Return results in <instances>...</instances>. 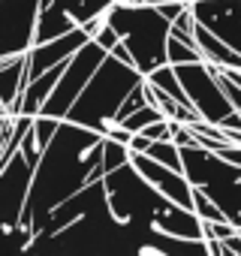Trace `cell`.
Returning a JSON list of instances; mask_svg holds the SVG:
<instances>
[{
    "mask_svg": "<svg viewBox=\"0 0 241 256\" xmlns=\"http://www.w3.org/2000/svg\"><path fill=\"white\" fill-rule=\"evenodd\" d=\"M102 148H106V133L64 118L52 145L46 148V154L36 166L34 187H30V196H28L18 226L34 232V238H36V226L60 202H66L72 193H78L90 181L106 178Z\"/></svg>",
    "mask_w": 241,
    "mask_h": 256,
    "instance_id": "6da1fadb",
    "label": "cell"
},
{
    "mask_svg": "<svg viewBox=\"0 0 241 256\" xmlns=\"http://www.w3.org/2000/svg\"><path fill=\"white\" fill-rule=\"evenodd\" d=\"M142 82H145V72H139L133 64H124L114 54H108L100 64V70L94 72V78L88 82V88L82 90V96L76 100V106L70 108L66 118L76 120V124L94 126L100 133H108L118 124V112L124 106V100Z\"/></svg>",
    "mask_w": 241,
    "mask_h": 256,
    "instance_id": "7a4b0ae2",
    "label": "cell"
},
{
    "mask_svg": "<svg viewBox=\"0 0 241 256\" xmlns=\"http://www.w3.org/2000/svg\"><path fill=\"white\" fill-rule=\"evenodd\" d=\"M108 24L120 34V40L127 42V48L136 58L139 72H154L157 66L169 64V36H172V22L148 4H118L106 12Z\"/></svg>",
    "mask_w": 241,
    "mask_h": 256,
    "instance_id": "3957f363",
    "label": "cell"
},
{
    "mask_svg": "<svg viewBox=\"0 0 241 256\" xmlns=\"http://www.w3.org/2000/svg\"><path fill=\"white\" fill-rule=\"evenodd\" d=\"M102 181H106V190H108L112 214L124 226H133L139 232L154 235V223H157V217H160V211L166 208L169 199L133 163L108 172Z\"/></svg>",
    "mask_w": 241,
    "mask_h": 256,
    "instance_id": "277c9868",
    "label": "cell"
},
{
    "mask_svg": "<svg viewBox=\"0 0 241 256\" xmlns=\"http://www.w3.org/2000/svg\"><path fill=\"white\" fill-rule=\"evenodd\" d=\"M106 58H108V52H106L96 40L84 42V46L66 60V70H64V76L58 78V84H54V90H52V96L46 100V106H42L40 114L66 118L70 108L76 106V100L82 96V90L88 88V82L94 78V72L100 70V64H102Z\"/></svg>",
    "mask_w": 241,
    "mask_h": 256,
    "instance_id": "5b68a950",
    "label": "cell"
},
{
    "mask_svg": "<svg viewBox=\"0 0 241 256\" xmlns=\"http://www.w3.org/2000/svg\"><path fill=\"white\" fill-rule=\"evenodd\" d=\"M178 78L184 84V90L190 94L193 108L202 114V120L220 124L226 114L235 112V106L229 102V96L220 88L217 78V64L211 60H190V64H178Z\"/></svg>",
    "mask_w": 241,
    "mask_h": 256,
    "instance_id": "8992f818",
    "label": "cell"
},
{
    "mask_svg": "<svg viewBox=\"0 0 241 256\" xmlns=\"http://www.w3.org/2000/svg\"><path fill=\"white\" fill-rule=\"evenodd\" d=\"M36 166L18 148L12 157L4 160V184H0V214H4V232H12L24 214L30 187H34Z\"/></svg>",
    "mask_w": 241,
    "mask_h": 256,
    "instance_id": "52a82bcc",
    "label": "cell"
},
{
    "mask_svg": "<svg viewBox=\"0 0 241 256\" xmlns=\"http://www.w3.org/2000/svg\"><path fill=\"white\" fill-rule=\"evenodd\" d=\"M42 0H4V54H22L36 46Z\"/></svg>",
    "mask_w": 241,
    "mask_h": 256,
    "instance_id": "ba28073f",
    "label": "cell"
},
{
    "mask_svg": "<svg viewBox=\"0 0 241 256\" xmlns=\"http://www.w3.org/2000/svg\"><path fill=\"white\" fill-rule=\"evenodd\" d=\"M130 163H133L166 199H172V202H178V205H184V208H193V181L187 178V172L172 169V166L154 160V157L145 154V151H133Z\"/></svg>",
    "mask_w": 241,
    "mask_h": 256,
    "instance_id": "9c48e42d",
    "label": "cell"
},
{
    "mask_svg": "<svg viewBox=\"0 0 241 256\" xmlns=\"http://www.w3.org/2000/svg\"><path fill=\"white\" fill-rule=\"evenodd\" d=\"M84 42H90V36H88L84 28H76V30H70L64 36L48 40V42H36L30 48V78L42 76L46 70H52V66H58L64 60H70Z\"/></svg>",
    "mask_w": 241,
    "mask_h": 256,
    "instance_id": "30bf717a",
    "label": "cell"
},
{
    "mask_svg": "<svg viewBox=\"0 0 241 256\" xmlns=\"http://www.w3.org/2000/svg\"><path fill=\"white\" fill-rule=\"evenodd\" d=\"M0 82H4V112L10 114H22V100L24 90L30 84V52L22 54H4L0 60Z\"/></svg>",
    "mask_w": 241,
    "mask_h": 256,
    "instance_id": "8fae6325",
    "label": "cell"
},
{
    "mask_svg": "<svg viewBox=\"0 0 241 256\" xmlns=\"http://www.w3.org/2000/svg\"><path fill=\"white\" fill-rule=\"evenodd\" d=\"M118 0H42V10H54V12H64L70 16L78 28L96 16H106Z\"/></svg>",
    "mask_w": 241,
    "mask_h": 256,
    "instance_id": "7c38bea8",
    "label": "cell"
},
{
    "mask_svg": "<svg viewBox=\"0 0 241 256\" xmlns=\"http://www.w3.org/2000/svg\"><path fill=\"white\" fill-rule=\"evenodd\" d=\"M64 70H66V60L58 64V66H52V70H46L42 76L30 78V84H28V90H24V100H22V112H24V114H40V112H42V106H46V100L52 96V90H54L58 78L64 76Z\"/></svg>",
    "mask_w": 241,
    "mask_h": 256,
    "instance_id": "4fadbf2b",
    "label": "cell"
},
{
    "mask_svg": "<svg viewBox=\"0 0 241 256\" xmlns=\"http://www.w3.org/2000/svg\"><path fill=\"white\" fill-rule=\"evenodd\" d=\"M130 157H133V148L130 145L106 136V148H102V169H106V175L114 172V169H120V166H127Z\"/></svg>",
    "mask_w": 241,
    "mask_h": 256,
    "instance_id": "5bb4252c",
    "label": "cell"
},
{
    "mask_svg": "<svg viewBox=\"0 0 241 256\" xmlns=\"http://www.w3.org/2000/svg\"><path fill=\"white\" fill-rule=\"evenodd\" d=\"M193 211L202 220H229V214L220 208V202L211 193H205L202 187H196V184H193Z\"/></svg>",
    "mask_w": 241,
    "mask_h": 256,
    "instance_id": "9a60e30c",
    "label": "cell"
},
{
    "mask_svg": "<svg viewBox=\"0 0 241 256\" xmlns=\"http://www.w3.org/2000/svg\"><path fill=\"white\" fill-rule=\"evenodd\" d=\"M190 60H205V54H202V48L199 46H190L187 40H181V36H169V64H190Z\"/></svg>",
    "mask_w": 241,
    "mask_h": 256,
    "instance_id": "2e32d148",
    "label": "cell"
},
{
    "mask_svg": "<svg viewBox=\"0 0 241 256\" xmlns=\"http://www.w3.org/2000/svg\"><path fill=\"white\" fill-rule=\"evenodd\" d=\"M160 118H166V114H163V108H160V106H151V102H148V106L136 108L133 114H127V118L120 120V124H124L127 130H133V133H142L148 124H154V120H160Z\"/></svg>",
    "mask_w": 241,
    "mask_h": 256,
    "instance_id": "e0dca14e",
    "label": "cell"
},
{
    "mask_svg": "<svg viewBox=\"0 0 241 256\" xmlns=\"http://www.w3.org/2000/svg\"><path fill=\"white\" fill-rule=\"evenodd\" d=\"M94 40H96V42H100V46H102L106 52H112V48H114V46L120 42V34H118V30H114V28H112V24L106 22V28H102V30H100V34H96Z\"/></svg>",
    "mask_w": 241,
    "mask_h": 256,
    "instance_id": "ac0fdd59",
    "label": "cell"
},
{
    "mask_svg": "<svg viewBox=\"0 0 241 256\" xmlns=\"http://www.w3.org/2000/svg\"><path fill=\"white\" fill-rule=\"evenodd\" d=\"M151 142H154V139H148L145 133H136V136H133V142H130V148H133V151H148V148H151Z\"/></svg>",
    "mask_w": 241,
    "mask_h": 256,
    "instance_id": "d6986e66",
    "label": "cell"
},
{
    "mask_svg": "<svg viewBox=\"0 0 241 256\" xmlns=\"http://www.w3.org/2000/svg\"><path fill=\"white\" fill-rule=\"evenodd\" d=\"M148 6H160V4H166V0H145Z\"/></svg>",
    "mask_w": 241,
    "mask_h": 256,
    "instance_id": "ffe728a7",
    "label": "cell"
},
{
    "mask_svg": "<svg viewBox=\"0 0 241 256\" xmlns=\"http://www.w3.org/2000/svg\"><path fill=\"white\" fill-rule=\"evenodd\" d=\"M181 4H196V0H181Z\"/></svg>",
    "mask_w": 241,
    "mask_h": 256,
    "instance_id": "44dd1931",
    "label": "cell"
},
{
    "mask_svg": "<svg viewBox=\"0 0 241 256\" xmlns=\"http://www.w3.org/2000/svg\"><path fill=\"white\" fill-rule=\"evenodd\" d=\"M235 226H241V217H238V220H235Z\"/></svg>",
    "mask_w": 241,
    "mask_h": 256,
    "instance_id": "7402d4cb",
    "label": "cell"
},
{
    "mask_svg": "<svg viewBox=\"0 0 241 256\" xmlns=\"http://www.w3.org/2000/svg\"><path fill=\"white\" fill-rule=\"evenodd\" d=\"M238 112H241V108H238Z\"/></svg>",
    "mask_w": 241,
    "mask_h": 256,
    "instance_id": "603a6c76",
    "label": "cell"
}]
</instances>
